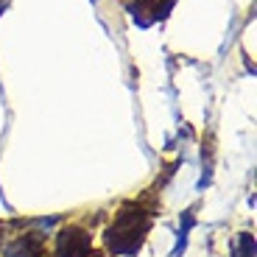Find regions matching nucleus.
<instances>
[{
  "mask_svg": "<svg viewBox=\"0 0 257 257\" xmlns=\"http://www.w3.org/2000/svg\"><path fill=\"white\" fill-rule=\"evenodd\" d=\"M148 232V215L146 212H132V210H123L120 215L115 218L112 229L106 232V243L115 254H135L140 249L143 238Z\"/></svg>",
  "mask_w": 257,
  "mask_h": 257,
  "instance_id": "f257e3e1",
  "label": "nucleus"
},
{
  "mask_svg": "<svg viewBox=\"0 0 257 257\" xmlns=\"http://www.w3.org/2000/svg\"><path fill=\"white\" fill-rule=\"evenodd\" d=\"M92 238L87 235L84 229L78 226H70V229L59 232V240H56V257H84L90 251Z\"/></svg>",
  "mask_w": 257,
  "mask_h": 257,
  "instance_id": "f03ea898",
  "label": "nucleus"
}]
</instances>
